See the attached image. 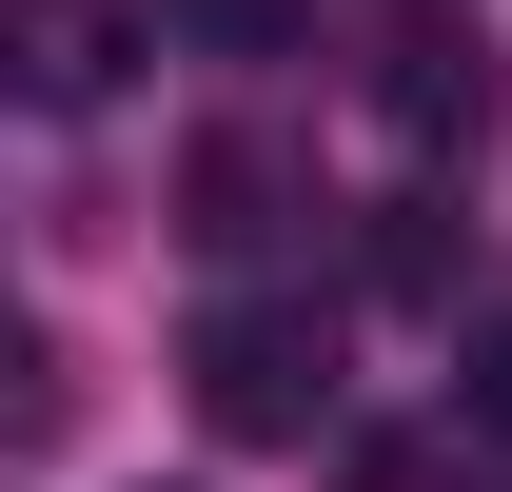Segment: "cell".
Wrapping results in <instances>:
<instances>
[{"label":"cell","instance_id":"cell-1","mask_svg":"<svg viewBox=\"0 0 512 492\" xmlns=\"http://www.w3.org/2000/svg\"><path fill=\"white\" fill-rule=\"evenodd\" d=\"M178 374H197V414L237 433V453H316V414H335V335L296 296H217Z\"/></svg>","mask_w":512,"mask_h":492},{"label":"cell","instance_id":"cell-2","mask_svg":"<svg viewBox=\"0 0 512 492\" xmlns=\"http://www.w3.org/2000/svg\"><path fill=\"white\" fill-rule=\"evenodd\" d=\"M119 60H138L119 0H0V79H20L40 119H99V99H119Z\"/></svg>","mask_w":512,"mask_h":492},{"label":"cell","instance_id":"cell-3","mask_svg":"<svg viewBox=\"0 0 512 492\" xmlns=\"http://www.w3.org/2000/svg\"><path fill=\"white\" fill-rule=\"evenodd\" d=\"M375 119L414 138V158H453V138L493 119V40H453V20H394V79H375Z\"/></svg>","mask_w":512,"mask_h":492},{"label":"cell","instance_id":"cell-4","mask_svg":"<svg viewBox=\"0 0 512 492\" xmlns=\"http://www.w3.org/2000/svg\"><path fill=\"white\" fill-rule=\"evenodd\" d=\"M197 237H217V256H256V237H276V158H256V138H197Z\"/></svg>","mask_w":512,"mask_h":492},{"label":"cell","instance_id":"cell-5","mask_svg":"<svg viewBox=\"0 0 512 492\" xmlns=\"http://www.w3.org/2000/svg\"><path fill=\"white\" fill-rule=\"evenodd\" d=\"M158 20H178V40H217V60H276V40H296V0H158Z\"/></svg>","mask_w":512,"mask_h":492},{"label":"cell","instance_id":"cell-6","mask_svg":"<svg viewBox=\"0 0 512 492\" xmlns=\"http://www.w3.org/2000/svg\"><path fill=\"white\" fill-rule=\"evenodd\" d=\"M473 394H493V414H512V315H493V374H473Z\"/></svg>","mask_w":512,"mask_h":492}]
</instances>
